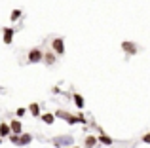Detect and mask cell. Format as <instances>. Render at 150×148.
<instances>
[{"instance_id":"6da1fadb","label":"cell","mask_w":150,"mask_h":148,"mask_svg":"<svg viewBox=\"0 0 150 148\" xmlns=\"http://www.w3.org/2000/svg\"><path fill=\"white\" fill-rule=\"evenodd\" d=\"M27 59H29V63H33V65L42 63V61H44V51H42L40 48H33L29 51V55H27Z\"/></svg>"},{"instance_id":"7a4b0ae2","label":"cell","mask_w":150,"mask_h":148,"mask_svg":"<svg viewBox=\"0 0 150 148\" xmlns=\"http://www.w3.org/2000/svg\"><path fill=\"white\" fill-rule=\"evenodd\" d=\"M51 51L59 57L65 55V40H63V38H53V40H51Z\"/></svg>"},{"instance_id":"3957f363","label":"cell","mask_w":150,"mask_h":148,"mask_svg":"<svg viewBox=\"0 0 150 148\" xmlns=\"http://www.w3.org/2000/svg\"><path fill=\"white\" fill-rule=\"evenodd\" d=\"M122 49H124V53H127V55H135V53L139 51L137 44H135V42H129V40L122 42Z\"/></svg>"},{"instance_id":"277c9868","label":"cell","mask_w":150,"mask_h":148,"mask_svg":"<svg viewBox=\"0 0 150 148\" xmlns=\"http://www.w3.org/2000/svg\"><path fill=\"white\" fill-rule=\"evenodd\" d=\"M13 34H15V30L11 29V27H4V29H2V40H4V44L10 46L11 42H13Z\"/></svg>"},{"instance_id":"5b68a950","label":"cell","mask_w":150,"mask_h":148,"mask_svg":"<svg viewBox=\"0 0 150 148\" xmlns=\"http://www.w3.org/2000/svg\"><path fill=\"white\" fill-rule=\"evenodd\" d=\"M74 142L72 137H69V135H65V137H55L53 139V144L55 146H70Z\"/></svg>"},{"instance_id":"8992f818","label":"cell","mask_w":150,"mask_h":148,"mask_svg":"<svg viewBox=\"0 0 150 148\" xmlns=\"http://www.w3.org/2000/svg\"><path fill=\"white\" fill-rule=\"evenodd\" d=\"M10 129H11V133H15V135L23 133V125H21V122H19V120H11V122H10Z\"/></svg>"},{"instance_id":"52a82bcc","label":"cell","mask_w":150,"mask_h":148,"mask_svg":"<svg viewBox=\"0 0 150 148\" xmlns=\"http://www.w3.org/2000/svg\"><path fill=\"white\" fill-rule=\"evenodd\" d=\"M33 142V135L30 133H19V146H27Z\"/></svg>"},{"instance_id":"ba28073f","label":"cell","mask_w":150,"mask_h":148,"mask_svg":"<svg viewBox=\"0 0 150 148\" xmlns=\"http://www.w3.org/2000/svg\"><path fill=\"white\" fill-rule=\"evenodd\" d=\"M84 144H86V148H95L99 144V141H97V137H93V135H88L86 141H84Z\"/></svg>"},{"instance_id":"9c48e42d","label":"cell","mask_w":150,"mask_h":148,"mask_svg":"<svg viewBox=\"0 0 150 148\" xmlns=\"http://www.w3.org/2000/svg\"><path fill=\"white\" fill-rule=\"evenodd\" d=\"M97 141H99V144H103V146H110V144H112V139H110L108 135H105L103 131H101L99 137H97Z\"/></svg>"},{"instance_id":"30bf717a","label":"cell","mask_w":150,"mask_h":148,"mask_svg":"<svg viewBox=\"0 0 150 148\" xmlns=\"http://www.w3.org/2000/svg\"><path fill=\"white\" fill-rule=\"evenodd\" d=\"M72 101H74V104H76V106L80 108V110H82V108H84L86 101H84V97H82L80 93H74V95H72Z\"/></svg>"},{"instance_id":"8fae6325","label":"cell","mask_w":150,"mask_h":148,"mask_svg":"<svg viewBox=\"0 0 150 148\" xmlns=\"http://www.w3.org/2000/svg\"><path fill=\"white\" fill-rule=\"evenodd\" d=\"M10 133H11L10 123H0V137L6 139V137H10Z\"/></svg>"},{"instance_id":"7c38bea8","label":"cell","mask_w":150,"mask_h":148,"mask_svg":"<svg viewBox=\"0 0 150 148\" xmlns=\"http://www.w3.org/2000/svg\"><path fill=\"white\" fill-rule=\"evenodd\" d=\"M29 112L34 116V118H40V104H38V103H33L29 106Z\"/></svg>"},{"instance_id":"4fadbf2b","label":"cell","mask_w":150,"mask_h":148,"mask_svg":"<svg viewBox=\"0 0 150 148\" xmlns=\"http://www.w3.org/2000/svg\"><path fill=\"white\" fill-rule=\"evenodd\" d=\"M55 57H57V55H55L53 51L44 53V63H46V65H53V63H55Z\"/></svg>"},{"instance_id":"5bb4252c","label":"cell","mask_w":150,"mask_h":148,"mask_svg":"<svg viewBox=\"0 0 150 148\" xmlns=\"http://www.w3.org/2000/svg\"><path fill=\"white\" fill-rule=\"evenodd\" d=\"M40 118H42V122L48 123V125H51V123L55 122V114H50V112L48 114H40Z\"/></svg>"},{"instance_id":"9a60e30c","label":"cell","mask_w":150,"mask_h":148,"mask_svg":"<svg viewBox=\"0 0 150 148\" xmlns=\"http://www.w3.org/2000/svg\"><path fill=\"white\" fill-rule=\"evenodd\" d=\"M21 15H23V11L15 8V10H11V13H10V21H11V23H15L19 17H21Z\"/></svg>"},{"instance_id":"2e32d148","label":"cell","mask_w":150,"mask_h":148,"mask_svg":"<svg viewBox=\"0 0 150 148\" xmlns=\"http://www.w3.org/2000/svg\"><path fill=\"white\" fill-rule=\"evenodd\" d=\"M55 118H61V120H67V118H69V112H67V110H63V108H59V110L55 112Z\"/></svg>"},{"instance_id":"e0dca14e","label":"cell","mask_w":150,"mask_h":148,"mask_svg":"<svg viewBox=\"0 0 150 148\" xmlns=\"http://www.w3.org/2000/svg\"><path fill=\"white\" fill-rule=\"evenodd\" d=\"M10 142H11V144H15V146H19V135L10 133Z\"/></svg>"},{"instance_id":"ac0fdd59","label":"cell","mask_w":150,"mask_h":148,"mask_svg":"<svg viewBox=\"0 0 150 148\" xmlns=\"http://www.w3.org/2000/svg\"><path fill=\"white\" fill-rule=\"evenodd\" d=\"M67 123H69V125H74V123H78V116L69 114V118H67Z\"/></svg>"},{"instance_id":"d6986e66","label":"cell","mask_w":150,"mask_h":148,"mask_svg":"<svg viewBox=\"0 0 150 148\" xmlns=\"http://www.w3.org/2000/svg\"><path fill=\"white\" fill-rule=\"evenodd\" d=\"M15 114H17V118H21V116H25V114H27V108H23V106H21V108H17V112H15Z\"/></svg>"},{"instance_id":"ffe728a7","label":"cell","mask_w":150,"mask_h":148,"mask_svg":"<svg viewBox=\"0 0 150 148\" xmlns=\"http://www.w3.org/2000/svg\"><path fill=\"white\" fill-rule=\"evenodd\" d=\"M143 142H144V144H150V133H144L143 135Z\"/></svg>"},{"instance_id":"44dd1931","label":"cell","mask_w":150,"mask_h":148,"mask_svg":"<svg viewBox=\"0 0 150 148\" xmlns=\"http://www.w3.org/2000/svg\"><path fill=\"white\" fill-rule=\"evenodd\" d=\"M78 122H80V123H86V116L84 114H78Z\"/></svg>"},{"instance_id":"7402d4cb","label":"cell","mask_w":150,"mask_h":148,"mask_svg":"<svg viewBox=\"0 0 150 148\" xmlns=\"http://www.w3.org/2000/svg\"><path fill=\"white\" fill-rule=\"evenodd\" d=\"M67 148H78V146H67Z\"/></svg>"},{"instance_id":"603a6c76","label":"cell","mask_w":150,"mask_h":148,"mask_svg":"<svg viewBox=\"0 0 150 148\" xmlns=\"http://www.w3.org/2000/svg\"><path fill=\"white\" fill-rule=\"evenodd\" d=\"M0 144H2V137H0Z\"/></svg>"}]
</instances>
